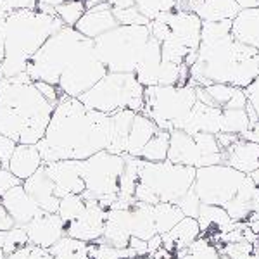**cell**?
Instances as JSON below:
<instances>
[{"label":"cell","instance_id":"obj_44","mask_svg":"<svg viewBox=\"0 0 259 259\" xmlns=\"http://www.w3.org/2000/svg\"><path fill=\"white\" fill-rule=\"evenodd\" d=\"M244 90L245 95H247V106L256 112V116L259 118V76Z\"/></svg>","mask_w":259,"mask_h":259},{"label":"cell","instance_id":"obj_9","mask_svg":"<svg viewBox=\"0 0 259 259\" xmlns=\"http://www.w3.org/2000/svg\"><path fill=\"white\" fill-rule=\"evenodd\" d=\"M197 102L195 85H156L147 87L144 92V112L149 116L157 128L173 132L182 130L189 118L192 107Z\"/></svg>","mask_w":259,"mask_h":259},{"label":"cell","instance_id":"obj_53","mask_svg":"<svg viewBox=\"0 0 259 259\" xmlns=\"http://www.w3.org/2000/svg\"><path fill=\"white\" fill-rule=\"evenodd\" d=\"M0 259H6V254L2 252V249H0Z\"/></svg>","mask_w":259,"mask_h":259},{"label":"cell","instance_id":"obj_6","mask_svg":"<svg viewBox=\"0 0 259 259\" xmlns=\"http://www.w3.org/2000/svg\"><path fill=\"white\" fill-rule=\"evenodd\" d=\"M195 168L171 161L149 162L139 157V183L135 200L149 206L159 202L177 204L194 187Z\"/></svg>","mask_w":259,"mask_h":259},{"label":"cell","instance_id":"obj_4","mask_svg":"<svg viewBox=\"0 0 259 259\" xmlns=\"http://www.w3.org/2000/svg\"><path fill=\"white\" fill-rule=\"evenodd\" d=\"M54 106L28 73L0 80V135L18 144L36 145L47 132Z\"/></svg>","mask_w":259,"mask_h":259},{"label":"cell","instance_id":"obj_23","mask_svg":"<svg viewBox=\"0 0 259 259\" xmlns=\"http://www.w3.org/2000/svg\"><path fill=\"white\" fill-rule=\"evenodd\" d=\"M223 164L232 166L233 169L244 175H252L259 169V144L240 139L223 150Z\"/></svg>","mask_w":259,"mask_h":259},{"label":"cell","instance_id":"obj_41","mask_svg":"<svg viewBox=\"0 0 259 259\" xmlns=\"http://www.w3.org/2000/svg\"><path fill=\"white\" fill-rule=\"evenodd\" d=\"M16 147H18V142H14L6 135H0V162H2V168L9 166V161Z\"/></svg>","mask_w":259,"mask_h":259},{"label":"cell","instance_id":"obj_24","mask_svg":"<svg viewBox=\"0 0 259 259\" xmlns=\"http://www.w3.org/2000/svg\"><path fill=\"white\" fill-rule=\"evenodd\" d=\"M161 237H162V249L171 252L175 256V259H177L183 250L189 249L190 245L199 239L200 228L195 218L183 216L168 233H164V235H161Z\"/></svg>","mask_w":259,"mask_h":259},{"label":"cell","instance_id":"obj_18","mask_svg":"<svg viewBox=\"0 0 259 259\" xmlns=\"http://www.w3.org/2000/svg\"><path fill=\"white\" fill-rule=\"evenodd\" d=\"M118 26V21L114 18L112 7L106 0H102L97 6L87 9L85 14L81 16V19L76 23L74 30L80 31L83 36L90 40H95L99 36H102L104 33L111 31L112 28Z\"/></svg>","mask_w":259,"mask_h":259},{"label":"cell","instance_id":"obj_52","mask_svg":"<svg viewBox=\"0 0 259 259\" xmlns=\"http://www.w3.org/2000/svg\"><path fill=\"white\" fill-rule=\"evenodd\" d=\"M250 178H252V182L256 183V187H257V189H259V169H256V171H254V173L250 175Z\"/></svg>","mask_w":259,"mask_h":259},{"label":"cell","instance_id":"obj_3","mask_svg":"<svg viewBox=\"0 0 259 259\" xmlns=\"http://www.w3.org/2000/svg\"><path fill=\"white\" fill-rule=\"evenodd\" d=\"M257 76L259 52L233 38L232 21L202 23L200 45L190 66L192 85L225 83L247 89Z\"/></svg>","mask_w":259,"mask_h":259},{"label":"cell","instance_id":"obj_29","mask_svg":"<svg viewBox=\"0 0 259 259\" xmlns=\"http://www.w3.org/2000/svg\"><path fill=\"white\" fill-rule=\"evenodd\" d=\"M135 114H137L135 111H130V109H123L111 114V142H109V147H107V152L124 156V152H126L128 133L130 128H132Z\"/></svg>","mask_w":259,"mask_h":259},{"label":"cell","instance_id":"obj_49","mask_svg":"<svg viewBox=\"0 0 259 259\" xmlns=\"http://www.w3.org/2000/svg\"><path fill=\"white\" fill-rule=\"evenodd\" d=\"M240 9H257L259 0H235Z\"/></svg>","mask_w":259,"mask_h":259},{"label":"cell","instance_id":"obj_2","mask_svg":"<svg viewBox=\"0 0 259 259\" xmlns=\"http://www.w3.org/2000/svg\"><path fill=\"white\" fill-rule=\"evenodd\" d=\"M111 114L89 109L80 99L62 95L54 107L47 132L38 147L44 164L54 161H83L107 150Z\"/></svg>","mask_w":259,"mask_h":259},{"label":"cell","instance_id":"obj_1","mask_svg":"<svg viewBox=\"0 0 259 259\" xmlns=\"http://www.w3.org/2000/svg\"><path fill=\"white\" fill-rule=\"evenodd\" d=\"M26 73L33 81L56 85L62 95L78 99L106 76L107 68L95 54L94 40L62 26L36 50Z\"/></svg>","mask_w":259,"mask_h":259},{"label":"cell","instance_id":"obj_14","mask_svg":"<svg viewBox=\"0 0 259 259\" xmlns=\"http://www.w3.org/2000/svg\"><path fill=\"white\" fill-rule=\"evenodd\" d=\"M24 232H26L28 242L31 245L50 249L57 240H61L66 235V223L59 218L57 212L41 211L24 227Z\"/></svg>","mask_w":259,"mask_h":259},{"label":"cell","instance_id":"obj_22","mask_svg":"<svg viewBox=\"0 0 259 259\" xmlns=\"http://www.w3.org/2000/svg\"><path fill=\"white\" fill-rule=\"evenodd\" d=\"M182 130L187 133H211V135H218L223 130V109L206 106V104L197 100L195 106L192 107L189 118H187Z\"/></svg>","mask_w":259,"mask_h":259},{"label":"cell","instance_id":"obj_33","mask_svg":"<svg viewBox=\"0 0 259 259\" xmlns=\"http://www.w3.org/2000/svg\"><path fill=\"white\" fill-rule=\"evenodd\" d=\"M87 9H89V0H64L62 4L54 7V12L64 26L74 28Z\"/></svg>","mask_w":259,"mask_h":259},{"label":"cell","instance_id":"obj_40","mask_svg":"<svg viewBox=\"0 0 259 259\" xmlns=\"http://www.w3.org/2000/svg\"><path fill=\"white\" fill-rule=\"evenodd\" d=\"M36 0H0V18L19 9H35Z\"/></svg>","mask_w":259,"mask_h":259},{"label":"cell","instance_id":"obj_10","mask_svg":"<svg viewBox=\"0 0 259 259\" xmlns=\"http://www.w3.org/2000/svg\"><path fill=\"white\" fill-rule=\"evenodd\" d=\"M126 157L107 150L90 156L81 161V178L85 182V200H97L102 207L109 209L119 192V178L124 169Z\"/></svg>","mask_w":259,"mask_h":259},{"label":"cell","instance_id":"obj_27","mask_svg":"<svg viewBox=\"0 0 259 259\" xmlns=\"http://www.w3.org/2000/svg\"><path fill=\"white\" fill-rule=\"evenodd\" d=\"M232 35L235 40L259 52V7L257 9H240L232 19Z\"/></svg>","mask_w":259,"mask_h":259},{"label":"cell","instance_id":"obj_13","mask_svg":"<svg viewBox=\"0 0 259 259\" xmlns=\"http://www.w3.org/2000/svg\"><path fill=\"white\" fill-rule=\"evenodd\" d=\"M162 19L166 21L169 28L168 38L178 40L192 54L197 52L200 45V35H202V21L194 12L187 9H177L168 12V14H162Z\"/></svg>","mask_w":259,"mask_h":259},{"label":"cell","instance_id":"obj_25","mask_svg":"<svg viewBox=\"0 0 259 259\" xmlns=\"http://www.w3.org/2000/svg\"><path fill=\"white\" fill-rule=\"evenodd\" d=\"M162 62L161 56V44L156 38L150 36L147 45H145L142 57L137 64L135 76L137 80L142 83V87H156L157 85V76H159V68Z\"/></svg>","mask_w":259,"mask_h":259},{"label":"cell","instance_id":"obj_51","mask_svg":"<svg viewBox=\"0 0 259 259\" xmlns=\"http://www.w3.org/2000/svg\"><path fill=\"white\" fill-rule=\"evenodd\" d=\"M64 0H36V6H47V7H56L59 6V4H62Z\"/></svg>","mask_w":259,"mask_h":259},{"label":"cell","instance_id":"obj_12","mask_svg":"<svg viewBox=\"0 0 259 259\" xmlns=\"http://www.w3.org/2000/svg\"><path fill=\"white\" fill-rule=\"evenodd\" d=\"M106 214L107 209L100 206L97 200H87V206L81 214L74 221L66 225V235L87 242V244L100 240L104 233Z\"/></svg>","mask_w":259,"mask_h":259},{"label":"cell","instance_id":"obj_38","mask_svg":"<svg viewBox=\"0 0 259 259\" xmlns=\"http://www.w3.org/2000/svg\"><path fill=\"white\" fill-rule=\"evenodd\" d=\"M177 206L180 207V211L183 212V216H189V218H195V220H197L202 202H200V199L197 197V194L194 192V187H192V189L187 192V194L183 195L182 199L178 200Z\"/></svg>","mask_w":259,"mask_h":259},{"label":"cell","instance_id":"obj_48","mask_svg":"<svg viewBox=\"0 0 259 259\" xmlns=\"http://www.w3.org/2000/svg\"><path fill=\"white\" fill-rule=\"evenodd\" d=\"M112 9H124V7L135 6V0H106Z\"/></svg>","mask_w":259,"mask_h":259},{"label":"cell","instance_id":"obj_30","mask_svg":"<svg viewBox=\"0 0 259 259\" xmlns=\"http://www.w3.org/2000/svg\"><path fill=\"white\" fill-rule=\"evenodd\" d=\"M132 237L149 240L157 235L156 225H154V206L135 202L132 207Z\"/></svg>","mask_w":259,"mask_h":259},{"label":"cell","instance_id":"obj_16","mask_svg":"<svg viewBox=\"0 0 259 259\" xmlns=\"http://www.w3.org/2000/svg\"><path fill=\"white\" fill-rule=\"evenodd\" d=\"M197 100L211 107L228 111V109H245L247 107V95L244 89L225 83H211L206 87H195Z\"/></svg>","mask_w":259,"mask_h":259},{"label":"cell","instance_id":"obj_5","mask_svg":"<svg viewBox=\"0 0 259 259\" xmlns=\"http://www.w3.org/2000/svg\"><path fill=\"white\" fill-rule=\"evenodd\" d=\"M64 26L52 7L36 6L4 16V61L0 80L26 73L30 59L56 31Z\"/></svg>","mask_w":259,"mask_h":259},{"label":"cell","instance_id":"obj_19","mask_svg":"<svg viewBox=\"0 0 259 259\" xmlns=\"http://www.w3.org/2000/svg\"><path fill=\"white\" fill-rule=\"evenodd\" d=\"M0 200H2L4 207L9 212V216L12 218V221H14L16 227L24 228L35 216H38L41 212L38 204H36L35 200L30 197V194L24 190L23 183L14 187V189H11L6 195L0 197Z\"/></svg>","mask_w":259,"mask_h":259},{"label":"cell","instance_id":"obj_50","mask_svg":"<svg viewBox=\"0 0 259 259\" xmlns=\"http://www.w3.org/2000/svg\"><path fill=\"white\" fill-rule=\"evenodd\" d=\"M4 61V18H0V64Z\"/></svg>","mask_w":259,"mask_h":259},{"label":"cell","instance_id":"obj_42","mask_svg":"<svg viewBox=\"0 0 259 259\" xmlns=\"http://www.w3.org/2000/svg\"><path fill=\"white\" fill-rule=\"evenodd\" d=\"M21 183L23 182L14 173H11L9 168H0V197L6 195L11 189L21 185Z\"/></svg>","mask_w":259,"mask_h":259},{"label":"cell","instance_id":"obj_32","mask_svg":"<svg viewBox=\"0 0 259 259\" xmlns=\"http://www.w3.org/2000/svg\"><path fill=\"white\" fill-rule=\"evenodd\" d=\"M182 218H183V212L180 211L177 204L159 202L154 206V225H156L157 235L168 233Z\"/></svg>","mask_w":259,"mask_h":259},{"label":"cell","instance_id":"obj_15","mask_svg":"<svg viewBox=\"0 0 259 259\" xmlns=\"http://www.w3.org/2000/svg\"><path fill=\"white\" fill-rule=\"evenodd\" d=\"M45 171L54 182L57 197H64L71 194H83L85 192V182L81 178V161H54L47 162Z\"/></svg>","mask_w":259,"mask_h":259},{"label":"cell","instance_id":"obj_34","mask_svg":"<svg viewBox=\"0 0 259 259\" xmlns=\"http://www.w3.org/2000/svg\"><path fill=\"white\" fill-rule=\"evenodd\" d=\"M87 206V200L81 197V194H71L64 195L59 199V207H57V214L64 221L66 225L71 223L81 214Z\"/></svg>","mask_w":259,"mask_h":259},{"label":"cell","instance_id":"obj_37","mask_svg":"<svg viewBox=\"0 0 259 259\" xmlns=\"http://www.w3.org/2000/svg\"><path fill=\"white\" fill-rule=\"evenodd\" d=\"M112 12H114L118 24H123V26H147L150 23L135 6L124 7V9H112Z\"/></svg>","mask_w":259,"mask_h":259},{"label":"cell","instance_id":"obj_35","mask_svg":"<svg viewBox=\"0 0 259 259\" xmlns=\"http://www.w3.org/2000/svg\"><path fill=\"white\" fill-rule=\"evenodd\" d=\"M28 235L23 227H12L11 230H0V249L6 256L28 245Z\"/></svg>","mask_w":259,"mask_h":259},{"label":"cell","instance_id":"obj_47","mask_svg":"<svg viewBox=\"0 0 259 259\" xmlns=\"http://www.w3.org/2000/svg\"><path fill=\"white\" fill-rule=\"evenodd\" d=\"M242 139L254 142V144H259V121H256V123H250L249 130L242 135Z\"/></svg>","mask_w":259,"mask_h":259},{"label":"cell","instance_id":"obj_11","mask_svg":"<svg viewBox=\"0 0 259 259\" xmlns=\"http://www.w3.org/2000/svg\"><path fill=\"white\" fill-rule=\"evenodd\" d=\"M168 161L199 169L204 166L221 164L223 149L220 147L216 135L211 133H187L183 130H173L169 132Z\"/></svg>","mask_w":259,"mask_h":259},{"label":"cell","instance_id":"obj_54","mask_svg":"<svg viewBox=\"0 0 259 259\" xmlns=\"http://www.w3.org/2000/svg\"><path fill=\"white\" fill-rule=\"evenodd\" d=\"M0 168H2V162H0Z\"/></svg>","mask_w":259,"mask_h":259},{"label":"cell","instance_id":"obj_20","mask_svg":"<svg viewBox=\"0 0 259 259\" xmlns=\"http://www.w3.org/2000/svg\"><path fill=\"white\" fill-rule=\"evenodd\" d=\"M182 9L192 11L202 23L232 21L240 12L235 0H189Z\"/></svg>","mask_w":259,"mask_h":259},{"label":"cell","instance_id":"obj_36","mask_svg":"<svg viewBox=\"0 0 259 259\" xmlns=\"http://www.w3.org/2000/svg\"><path fill=\"white\" fill-rule=\"evenodd\" d=\"M177 259H221L220 249L209 240L199 237L189 249H185Z\"/></svg>","mask_w":259,"mask_h":259},{"label":"cell","instance_id":"obj_31","mask_svg":"<svg viewBox=\"0 0 259 259\" xmlns=\"http://www.w3.org/2000/svg\"><path fill=\"white\" fill-rule=\"evenodd\" d=\"M168 150H169V132L166 130H157V133L152 137L147 145L142 149L140 159L149 162H162L168 161Z\"/></svg>","mask_w":259,"mask_h":259},{"label":"cell","instance_id":"obj_7","mask_svg":"<svg viewBox=\"0 0 259 259\" xmlns=\"http://www.w3.org/2000/svg\"><path fill=\"white\" fill-rule=\"evenodd\" d=\"M150 38L147 26L118 24L94 40L95 54L111 73H135L142 52Z\"/></svg>","mask_w":259,"mask_h":259},{"label":"cell","instance_id":"obj_46","mask_svg":"<svg viewBox=\"0 0 259 259\" xmlns=\"http://www.w3.org/2000/svg\"><path fill=\"white\" fill-rule=\"evenodd\" d=\"M12 227H16L14 221H12L9 212H7V209L4 207L2 200H0V230H11Z\"/></svg>","mask_w":259,"mask_h":259},{"label":"cell","instance_id":"obj_26","mask_svg":"<svg viewBox=\"0 0 259 259\" xmlns=\"http://www.w3.org/2000/svg\"><path fill=\"white\" fill-rule=\"evenodd\" d=\"M41 166H44V159L36 145H26V144H18L14 154H12L9 161V171L14 173L21 182H24L26 178H30L31 175H35Z\"/></svg>","mask_w":259,"mask_h":259},{"label":"cell","instance_id":"obj_8","mask_svg":"<svg viewBox=\"0 0 259 259\" xmlns=\"http://www.w3.org/2000/svg\"><path fill=\"white\" fill-rule=\"evenodd\" d=\"M144 92L145 87L137 80L135 73H111L94 87L78 97L89 109L114 114L118 111L130 109L142 112L144 109Z\"/></svg>","mask_w":259,"mask_h":259},{"label":"cell","instance_id":"obj_28","mask_svg":"<svg viewBox=\"0 0 259 259\" xmlns=\"http://www.w3.org/2000/svg\"><path fill=\"white\" fill-rule=\"evenodd\" d=\"M157 124L154 123L149 116H145L144 112H137L135 118H133L132 128L128 133V140H126V152L124 156H132V157H139L142 149L147 145V142L152 139L157 133Z\"/></svg>","mask_w":259,"mask_h":259},{"label":"cell","instance_id":"obj_21","mask_svg":"<svg viewBox=\"0 0 259 259\" xmlns=\"http://www.w3.org/2000/svg\"><path fill=\"white\" fill-rule=\"evenodd\" d=\"M23 187L30 194V197L38 204L41 211L57 212L59 197L56 195V187H54V182L45 171V166H41L35 175L24 180Z\"/></svg>","mask_w":259,"mask_h":259},{"label":"cell","instance_id":"obj_43","mask_svg":"<svg viewBox=\"0 0 259 259\" xmlns=\"http://www.w3.org/2000/svg\"><path fill=\"white\" fill-rule=\"evenodd\" d=\"M33 83H35V87L38 89L40 94L44 95V97L47 99L54 107H56L57 102H59V99L62 97L59 89H57L56 85H50V83H45V81H33Z\"/></svg>","mask_w":259,"mask_h":259},{"label":"cell","instance_id":"obj_39","mask_svg":"<svg viewBox=\"0 0 259 259\" xmlns=\"http://www.w3.org/2000/svg\"><path fill=\"white\" fill-rule=\"evenodd\" d=\"M6 259H54V257L47 249H41V247H36V245L28 244V245H24V247L18 249L16 252L6 256Z\"/></svg>","mask_w":259,"mask_h":259},{"label":"cell","instance_id":"obj_17","mask_svg":"<svg viewBox=\"0 0 259 259\" xmlns=\"http://www.w3.org/2000/svg\"><path fill=\"white\" fill-rule=\"evenodd\" d=\"M197 223L200 228V237L209 240L216 247L225 240V237L237 227V223L230 218V214L223 207L202 204L197 216Z\"/></svg>","mask_w":259,"mask_h":259},{"label":"cell","instance_id":"obj_45","mask_svg":"<svg viewBox=\"0 0 259 259\" xmlns=\"http://www.w3.org/2000/svg\"><path fill=\"white\" fill-rule=\"evenodd\" d=\"M128 247L135 252V256H149V247L147 240L139 239V237H132L128 242Z\"/></svg>","mask_w":259,"mask_h":259}]
</instances>
